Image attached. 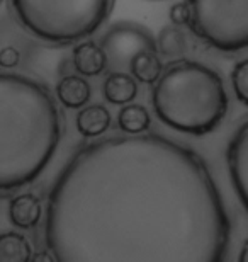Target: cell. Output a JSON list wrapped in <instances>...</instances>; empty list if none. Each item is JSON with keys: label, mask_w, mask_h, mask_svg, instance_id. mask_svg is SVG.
Returning a JSON list of instances; mask_svg holds the SVG:
<instances>
[{"label": "cell", "mask_w": 248, "mask_h": 262, "mask_svg": "<svg viewBox=\"0 0 248 262\" xmlns=\"http://www.w3.org/2000/svg\"><path fill=\"white\" fill-rule=\"evenodd\" d=\"M33 247L20 233L7 232L0 235V262H29Z\"/></svg>", "instance_id": "cell-15"}, {"label": "cell", "mask_w": 248, "mask_h": 262, "mask_svg": "<svg viewBox=\"0 0 248 262\" xmlns=\"http://www.w3.org/2000/svg\"><path fill=\"white\" fill-rule=\"evenodd\" d=\"M41 214H43V206L38 196L34 194H20L10 201L9 216L15 227L19 228H33L39 223Z\"/></svg>", "instance_id": "cell-10"}, {"label": "cell", "mask_w": 248, "mask_h": 262, "mask_svg": "<svg viewBox=\"0 0 248 262\" xmlns=\"http://www.w3.org/2000/svg\"><path fill=\"white\" fill-rule=\"evenodd\" d=\"M131 77L141 83H155L158 77L162 75L163 65L162 60L158 58L156 51H140L138 55L133 56L129 61Z\"/></svg>", "instance_id": "cell-14"}, {"label": "cell", "mask_w": 248, "mask_h": 262, "mask_svg": "<svg viewBox=\"0 0 248 262\" xmlns=\"http://www.w3.org/2000/svg\"><path fill=\"white\" fill-rule=\"evenodd\" d=\"M231 83H233L236 99L248 106V58L235 65L233 72H231Z\"/></svg>", "instance_id": "cell-17"}, {"label": "cell", "mask_w": 248, "mask_h": 262, "mask_svg": "<svg viewBox=\"0 0 248 262\" xmlns=\"http://www.w3.org/2000/svg\"><path fill=\"white\" fill-rule=\"evenodd\" d=\"M118 124L124 133L141 135V133H146V129L150 128L151 118L145 106L129 102V104H124V107L119 111Z\"/></svg>", "instance_id": "cell-16"}, {"label": "cell", "mask_w": 248, "mask_h": 262, "mask_svg": "<svg viewBox=\"0 0 248 262\" xmlns=\"http://www.w3.org/2000/svg\"><path fill=\"white\" fill-rule=\"evenodd\" d=\"M238 262H248V240L245 242L243 249H241V252L238 255Z\"/></svg>", "instance_id": "cell-21"}, {"label": "cell", "mask_w": 248, "mask_h": 262, "mask_svg": "<svg viewBox=\"0 0 248 262\" xmlns=\"http://www.w3.org/2000/svg\"><path fill=\"white\" fill-rule=\"evenodd\" d=\"M194 34L223 53L248 48V0H187Z\"/></svg>", "instance_id": "cell-5"}, {"label": "cell", "mask_w": 248, "mask_h": 262, "mask_svg": "<svg viewBox=\"0 0 248 262\" xmlns=\"http://www.w3.org/2000/svg\"><path fill=\"white\" fill-rule=\"evenodd\" d=\"M60 111L38 80L0 72V191L33 182L60 141Z\"/></svg>", "instance_id": "cell-2"}, {"label": "cell", "mask_w": 248, "mask_h": 262, "mask_svg": "<svg viewBox=\"0 0 248 262\" xmlns=\"http://www.w3.org/2000/svg\"><path fill=\"white\" fill-rule=\"evenodd\" d=\"M20 24L39 39L68 45L94 34L114 0H12Z\"/></svg>", "instance_id": "cell-4"}, {"label": "cell", "mask_w": 248, "mask_h": 262, "mask_svg": "<svg viewBox=\"0 0 248 262\" xmlns=\"http://www.w3.org/2000/svg\"><path fill=\"white\" fill-rule=\"evenodd\" d=\"M73 65L85 77H97L107 68L104 50L94 41H83L73 48Z\"/></svg>", "instance_id": "cell-8"}, {"label": "cell", "mask_w": 248, "mask_h": 262, "mask_svg": "<svg viewBox=\"0 0 248 262\" xmlns=\"http://www.w3.org/2000/svg\"><path fill=\"white\" fill-rule=\"evenodd\" d=\"M29 262H55V257H53L51 252H38L31 257Z\"/></svg>", "instance_id": "cell-20"}, {"label": "cell", "mask_w": 248, "mask_h": 262, "mask_svg": "<svg viewBox=\"0 0 248 262\" xmlns=\"http://www.w3.org/2000/svg\"><path fill=\"white\" fill-rule=\"evenodd\" d=\"M226 162L233 189L248 211V121L241 124L230 140Z\"/></svg>", "instance_id": "cell-7"}, {"label": "cell", "mask_w": 248, "mask_h": 262, "mask_svg": "<svg viewBox=\"0 0 248 262\" xmlns=\"http://www.w3.org/2000/svg\"><path fill=\"white\" fill-rule=\"evenodd\" d=\"M100 48L107 58V67L114 72H126L134 55L140 51H156V43L155 36L145 26L123 20L105 31Z\"/></svg>", "instance_id": "cell-6"}, {"label": "cell", "mask_w": 248, "mask_h": 262, "mask_svg": "<svg viewBox=\"0 0 248 262\" xmlns=\"http://www.w3.org/2000/svg\"><path fill=\"white\" fill-rule=\"evenodd\" d=\"M138 96V83L129 73L126 72H112L104 82V97L110 104L124 106L133 102Z\"/></svg>", "instance_id": "cell-9"}, {"label": "cell", "mask_w": 248, "mask_h": 262, "mask_svg": "<svg viewBox=\"0 0 248 262\" xmlns=\"http://www.w3.org/2000/svg\"><path fill=\"white\" fill-rule=\"evenodd\" d=\"M110 126V114L104 106L94 104V106L83 107L77 114V129L80 135L87 138H96L104 135Z\"/></svg>", "instance_id": "cell-12"}, {"label": "cell", "mask_w": 248, "mask_h": 262, "mask_svg": "<svg viewBox=\"0 0 248 262\" xmlns=\"http://www.w3.org/2000/svg\"><path fill=\"white\" fill-rule=\"evenodd\" d=\"M151 102L162 123L194 136L218 128L230 104L218 72L191 60H177L162 72L153 87Z\"/></svg>", "instance_id": "cell-3"}, {"label": "cell", "mask_w": 248, "mask_h": 262, "mask_svg": "<svg viewBox=\"0 0 248 262\" xmlns=\"http://www.w3.org/2000/svg\"><path fill=\"white\" fill-rule=\"evenodd\" d=\"M20 55L12 46H5L0 50V67L2 68H14L19 65Z\"/></svg>", "instance_id": "cell-19"}, {"label": "cell", "mask_w": 248, "mask_h": 262, "mask_svg": "<svg viewBox=\"0 0 248 262\" xmlns=\"http://www.w3.org/2000/svg\"><path fill=\"white\" fill-rule=\"evenodd\" d=\"M56 96L63 106L70 109L83 107L91 99V85L85 78L78 75L63 77L56 85Z\"/></svg>", "instance_id": "cell-11"}, {"label": "cell", "mask_w": 248, "mask_h": 262, "mask_svg": "<svg viewBox=\"0 0 248 262\" xmlns=\"http://www.w3.org/2000/svg\"><path fill=\"white\" fill-rule=\"evenodd\" d=\"M156 53L165 58L178 60L187 53V36L178 26H165L155 38Z\"/></svg>", "instance_id": "cell-13"}, {"label": "cell", "mask_w": 248, "mask_h": 262, "mask_svg": "<svg viewBox=\"0 0 248 262\" xmlns=\"http://www.w3.org/2000/svg\"><path fill=\"white\" fill-rule=\"evenodd\" d=\"M230 233L202 157L153 133L78 150L46 211L55 262H224Z\"/></svg>", "instance_id": "cell-1"}, {"label": "cell", "mask_w": 248, "mask_h": 262, "mask_svg": "<svg viewBox=\"0 0 248 262\" xmlns=\"http://www.w3.org/2000/svg\"><path fill=\"white\" fill-rule=\"evenodd\" d=\"M170 20L173 26H184L189 24L191 20V9H189L187 2H178L173 4L170 9Z\"/></svg>", "instance_id": "cell-18"}]
</instances>
